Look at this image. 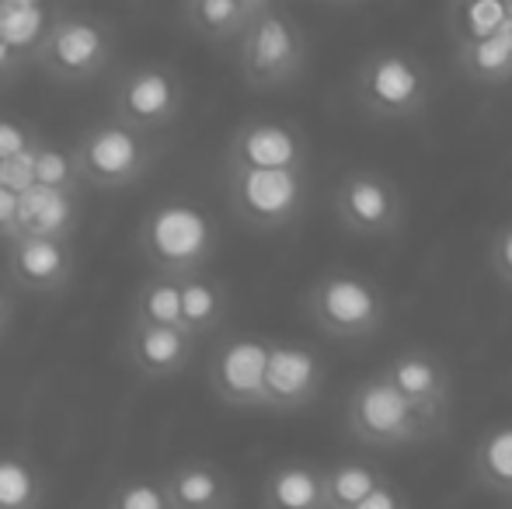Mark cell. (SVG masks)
Instances as JSON below:
<instances>
[{"label": "cell", "mask_w": 512, "mask_h": 509, "mask_svg": "<svg viewBox=\"0 0 512 509\" xmlns=\"http://www.w3.org/2000/svg\"><path fill=\"white\" fill-rule=\"evenodd\" d=\"M140 252L154 276L189 279L209 269L220 252V224L189 196H168L140 220Z\"/></svg>", "instance_id": "cell-1"}, {"label": "cell", "mask_w": 512, "mask_h": 509, "mask_svg": "<svg viewBox=\"0 0 512 509\" xmlns=\"http://www.w3.org/2000/svg\"><path fill=\"white\" fill-rule=\"evenodd\" d=\"M352 98L373 123H411L429 112L436 98L432 67L401 46H380L359 60L352 74Z\"/></svg>", "instance_id": "cell-2"}, {"label": "cell", "mask_w": 512, "mask_h": 509, "mask_svg": "<svg viewBox=\"0 0 512 509\" xmlns=\"http://www.w3.org/2000/svg\"><path fill=\"white\" fill-rule=\"evenodd\" d=\"M450 426V412L408 401L384 374L363 377L345 401V429L377 450H401L429 443Z\"/></svg>", "instance_id": "cell-3"}, {"label": "cell", "mask_w": 512, "mask_h": 509, "mask_svg": "<svg viewBox=\"0 0 512 509\" xmlns=\"http://www.w3.org/2000/svg\"><path fill=\"white\" fill-rule=\"evenodd\" d=\"M307 318L338 342H370L387 325V293L377 279L352 269H328L304 293Z\"/></svg>", "instance_id": "cell-4"}, {"label": "cell", "mask_w": 512, "mask_h": 509, "mask_svg": "<svg viewBox=\"0 0 512 509\" xmlns=\"http://www.w3.org/2000/svg\"><path fill=\"white\" fill-rule=\"evenodd\" d=\"M237 74L251 91H279L300 81L307 67V35L286 7L265 4L234 46Z\"/></svg>", "instance_id": "cell-5"}, {"label": "cell", "mask_w": 512, "mask_h": 509, "mask_svg": "<svg viewBox=\"0 0 512 509\" xmlns=\"http://www.w3.org/2000/svg\"><path fill=\"white\" fill-rule=\"evenodd\" d=\"M223 192L234 220L248 231L279 234L300 224L310 203L307 171L223 168Z\"/></svg>", "instance_id": "cell-6"}, {"label": "cell", "mask_w": 512, "mask_h": 509, "mask_svg": "<svg viewBox=\"0 0 512 509\" xmlns=\"http://www.w3.org/2000/svg\"><path fill=\"white\" fill-rule=\"evenodd\" d=\"M157 140L140 129H129L119 119H102V123L88 126L74 140L77 171H81L84 189H126V185L140 182L157 161Z\"/></svg>", "instance_id": "cell-7"}, {"label": "cell", "mask_w": 512, "mask_h": 509, "mask_svg": "<svg viewBox=\"0 0 512 509\" xmlns=\"http://www.w3.org/2000/svg\"><path fill=\"white\" fill-rule=\"evenodd\" d=\"M115 49H119V39H115L112 21L74 11V7H60V18L35 67L46 70L56 84H88L112 67Z\"/></svg>", "instance_id": "cell-8"}, {"label": "cell", "mask_w": 512, "mask_h": 509, "mask_svg": "<svg viewBox=\"0 0 512 509\" xmlns=\"http://www.w3.org/2000/svg\"><path fill=\"white\" fill-rule=\"evenodd\" d=\"M331 213L345 234L363 241L394 238L405 227L408 203L401 185L377 168H352L331 189Z\"/></svg>", "instance_id": "cell-9"}, {"label": "cell", "mask_w": 512, "mask_h": 509, "mask_svg": "<svg viewBox=\"0 0 512 509\" xmlns=\"http://www.w3.org/2000/svg\"><path fill=\"white\" fill-rule=\"evenodd\" d=\"M185 112V81L168 63H140L112 88V119L147 136L164 133Z\"/></svg>", "instance_id": "cell-10"}, {"label": "cell", "mask_w": 512, "mask_h": 509, "mask_svg": "<svg viewBox=\"0 0 512 509\" xmlns=\"http://www.w3.org/2000/svg\"><path fill=\"white\" fill-rule=\"evenodd\" d=\"M272 339L251 332L223 335L209 353V391L230 408H265V374H269Z\"/></svg>", "instance_id": "cell-11"}, {"label": "cell", "mask_w": 512, "mask_h": 509, "mask_svg": "<svg viewBox=\"0 0 512 509\" xmlns=\"http://www.w3.org/2000/svg\"><path fill=\"white\" fill-rule=\"evenodd\" d=\"M227 168H251V171H307L310 164V143L307 133L290 119H244L230 133Z\"/></svg>", "instance_id": "cell-12"}, {"label": "cell", "mask_w": 512, "mask_h": 509, "mask_svg": "<svg viewBox=\"0 0 512 509\" xmlns=\"http://www.w3.org/2000/svg\"><path fill=\"white\" fill-rule=\"evenodd\" d=\"M328 367L321 353L304 342H276L272 339L269 374H265V408L272 412H297L310 401L321 398Z\"/></svg>", "instance_id": "cell-13"}, {"label": "cell", "mask_w": 512, "mask_h": 509, "mask_svg": "<svg viewBox=\"0 0 512 509\" xmlns=\"http://www.w3.org/2000/svg\"><path fill=\"white\" fill-rule=\"evenodd\" d=\"M77 269L74 241L63 238H14L7 245V276L18 290L35 297H56L67 290Z\"/></svg>", "instance_id": "cell-14"}, {"label": "cell", "mask_w": 512, "mask_h": 509, "mask_svg": "<svg viewBox=\"0 0 512 509\" xmlns=\"http://www.w3.org/2000/svg\"><path fill=\"white\" fill-rule=\"evenodd\" d=\"M199 342L185 328H157V325H126L122 335V360L143 381H168L189 370L196 360Z\"/></svg>", "instance_id": "cell-15"}, {"label": "cell", "mask_w": 512, "mask_h": 509, "mask_svg": "<svg viewBox=\"0 0 512 509\" xmlns=\"http://www.w3.org/2000/svg\"><path fill=\"white\" fill-rule=\"evenodd\" d=\"M380 374L398 387L408 401H415V405L450 412V398H453L450 370H446V363L432 349H405V353L391 356Z\"/></svg>", "instance_id": "cell-16"}, {"label": "cell", "mask_w": 512, "mask_h": 509, "mask_svg": "<svg viewBox=\"0 0 512 509\" xmlns=\"http://www.w3.org/2000/svg\"><path fill=\"white\" fill-rule=\"evenodd\" d=\"M269 0H185L178 21L209 46H237Z\"/></svg>", "instance_id": "cell-17"}, {"label": "cell", "mask_w": 512, "mask_h": 509, "mask_svg": "<svg viewBox=\"0 0 512 509\" xmlns=\"http://www.w3.org/2000/svg\"><path fill=\"white\" fill-rule=\"evenodd\" d=\"M81 227V192L32 185L18 196V238L74 241Z\"/></svg>", "instance_id": "cell-18"}, {"label": "cell", "mask_w": 512, "mask_h": 509, "mask_svg": "<svg viewBox=\"0 0 512 509\" xmlns=\"http://www.w3.org/2000/svg\"><path fill=\"white\" fill-rule=\"evenodd\" d=\"M262 509H331L324 468L310 461L276 464L262 482Z\"/></svg>", "instance_id": "cell-19"}, {"label": "cell", "mask_w": 512, "mask_h": 509, "mask_svg": "<svg viewBox=\"0 0 512 509\" xmlns=\"http://www.w3.org/2000/svg\"><path fill=\"white\" fill-rule=\"evenodd\" d=\"M171 509H227L234 499L227 471L209 461H185L164 475Z\"/></svg>", "instance_id": "cell-20"}, {"label": "cell", "mask_w": 512, "mask_h": 509, "mask_svg": "<svg viewBox=\"0 0 512 509\" xmlns=\"http://www.w3.org/2000/svg\"><path fill=\"white\" fill-rule=\"evenodd\" d=\"M60 7L39 4V0H4L0 11V42L21 56L32 67L39 60L42 46H46L49 32H53Z\"/></svg>", "instance_id": "cell-21"}, {"label": "cell", "mask_w": 512, "mask_h": 509, "mask_svg": "<svg viewBox=\"0 0 512 509\" xmlns=\"http://www.w3.org/2000/svg\"><path fill=\"white\" fill-rule=\"evenodd\" d=\"M230 314V297L227 286L220 279H213L209 272L182 279V318H185V332L196 342L216 335L227 325Z\"/></svg>", "instance_id": "cell-22"}, {"label": "cell", "mask_w": 512, "mask_h": 509, "mask_svg": "<svg viewBox=\"0 0 512 509\" xmlns=\"http://www.w3.org/2000/svg\"><path fill=\"white\" fill-rule=\"evenodd\" d=\"M446 32H450L453 53L467 46H478L509 25V4L506 0H464V4L446 7Z\"/></svg>", "instance_id": "cell-23"}, {"label": "cell", "mask_w": 512, "mask_h": 509, "mask_svg": "<svg viewBox=\"0 0 512 509\" xmlns=\"http://www.w3.org/2000/svg\"><path fill=\"white\" fill-rule=\"evenodd\" d=\"M471 471L488 492L512 496V422H499L474 443Z\"/></svg>", "instance_id": "cell-24"}, {"label": "cell", "mask_w": 512, "mask_h": 509, "mask_svg": "<svg viewBox=\"0 0 512 509\" xmlns=\"http://www.w3.org/2000/svg\"><path fill=\"white\" fill-rule=\"evenodd\" d=\"M457 67L467 81L485 84V88H499V84L512 81V18L502 28V35L478 46L457 49Z\"/></svg>", "instance_id": "cell-25"}, {"label": "cell", "mask_w": 512, "mask_h": 509, "mask_svg": "<svg viewBox=\"0 0 512 509\" xmlns=\"http://www.w3.org/2000/svg\"><path fill=\"white\" fill-rule=\"evenodd\" d=\"M133 325H157V328H185L182 318V279L154 276L143 279L140 293L133 300Z\"/></svg>", "instance_id": "cell-26"}, {"label": "cell", "mask_w": 512, "mask_h": 509, "mask_svg": "<svg viewBox=\"0 0 512 509\" xmlns=\"http://www.w3.org/2000/svg\"><path fill=\"white\" fill-rule=\"evenodd\" d=\"M324 478H328L331 509H356L373 489L387 482L384 471L370 461H335L324 468Z\"/></svg>", "instance_id": "cell-27"}, {"label": "cell", "mask_w": 512, "mask_h": 509, "mask_svg": "<svg viewBox=\"0 0 512 509\" xmlns=\"http://www.w3.org/2000/svg\"><path fill=\"white\" fill-rule=\"evenodd\" d=\"M42 478L25 457L0 454V509H39Z\"/></svg>", "instance_id": "cell-28"}, {"label": "cell", "mask_w": 512, "mask_h": 509, "mask_svg": "<svg viewBox=\"0 0 512 509\" xmlns=\"http://www.w3.org/2000/svg\"><path fill=\"white\" fill-rule=\"evenodd\" d=\"M35 185L42 189H63V192H81V171H77L74 143H56L42 136L39 143V161H35Z\"/></svg>", "instance_id": "cell-29"}, {"label": "cell", "mask_w": 512, "mask_h": 509, "mask_svg": "<svg viewBox=\"0 0 512 509\" xmlns=\"http://www.w3.org/2000/svg\"><path fill=\"white\" fill-rule=\"evenodd\" d=\"M108 509H171L164 478H133L119 485L108 499Z\"/></svg>", "instance_id": "cell-30"}, {"label": "cell", "mask_w": 512, "mask_h": 509, "mask_svg": "<svg viewBox=\"0 0 512 509\" xmlns=\"http://www.w3.org/2000/svg\"><path fill=\"white\" fill-rule=\"evenodd\" d=\"M39 140H42V133L28 123V119L4 116V112H0V164L11 161V157H18V154H25V150H32Z\"/></svg>", "instance_id": "cell-31"}, {"label": "cell", "mask_w": 512, "mask_h": 509, "mask_svg": "<svg viewBox=\"0 0 512 509\" xmlns=\"http://www.w3.org/2000/svg\"><path fill=\"white\" fill-rule=\"evenodd\" d=\"M39 143H35L32 150H25V154H18V157H11V161L0 164V185H4V189H11L14 196H21V192H28L35 185V161H39Z\"/></svg>", "instance_id": "cell-32"}, {"label": "cell", "mask_w": 512, "mask_h": 509, "mask_svg": "<svg viewBox=\"0 0 512 509\" xmlns=\"http://www.w3.org/2000/svg\"><path fill=\"white\" fill-rule=\"evenodd\" d=\"M488 262H492L495 276H499L506 286H512V224H506L492 238V248H488Z\"/></svg>", "instance_id": "cell-33"}, {"label": "cell", "mask_w": 512, "mask_h": 509, "mask_svg": "<svg viewBox=\"0 0 512 509\" xmlns=\"http://www.w3.org/2000/svg\"><path fill=\"white\" fill-rule=\"evenodd\" d=\"M356 509H411V499L401 485H394L391 478H387V482L380 485V489H373Z\"/></svg>", "instance_id": "cell-34"}, {"label": "cell", "mask_w": 512, "mask_h": 509, "mask_svg": "<svg viewBox=\"0 0 512 509\" xmlns=\"http://www.w3.org/2000/svg\"><path fill=\"white\" fill-rule=\"evenodd\" d=\"M18 238V196L0 185V245H11Z\"/></svg>", "instance_id": "cell-35"}, {"label": "cell", "mask_w": 512, "mask_h": 509, "mask_svg": "<svg viewBox=\"0 0 512 509\" xmlns=\"http://www.w3.org/2000/svg\"><path fill=\"white\" fill-rule=\"evenodd\" d=\"M25 67H28V63L21 60V56L14 53V49H7L4 42H0V84H7L14 74H21Z\"/></svg>", "instance_id": "cell-36"}, {"label": "cell", "mask_w": 512, "mask_h": 509, "mask_svg": "<svg viewBox=\"0 0 512 509\" xmlns=\"http://www.w3.org/2000/svg\"><path fill=\"white\" fill-rule=\"evenodd\" d=\"M11 321H14V300H11V293H7L4 286H0V339L7 335Z\"/></svg>", "instance_id": "cell-37"}]
</instances>
